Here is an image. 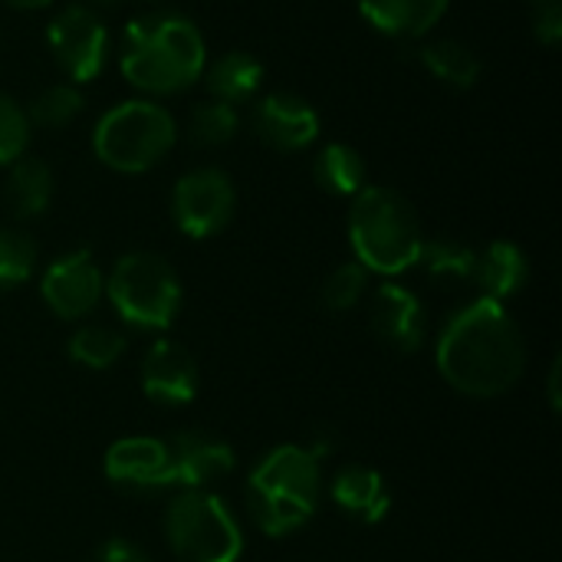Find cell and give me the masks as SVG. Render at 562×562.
Listing matches in <instances>:
<instances>
[{
    "label": "cell",
    "mask_w": 562,
    "mask_h": 562,
    "mask_svg": "<svg viewBox=\"0 0 562 562\" xmlns=\"http://www.w3.org/2000/svg\"><path fill=\"white\" fill-rule=\"evenodd\" d=\"M171 458V487L181 491H207L214 481H224L237 454L227 441L207 435V431H181L168 441Z\"/></svg>",
    "instance_id": "cell-13"
},
{
    "label": "cell",
    "mask_w": 562,
    "mask_h": 562,
    "mask_svg": "<svg viewBox=\"0 0 562 562\" xmlns=\"http://www.w3.org/2000/svg\"><path fill=\"white\" fill-rule=\"evenodd\" d=\"M451 0H359L366 23L392 40H422L448 13Z\"/></svg>",
    "instance_id": "cell-16"
},
{
    "label": "cell",
    "mask_w": 562,
    "mask_h": 562,
    "mask_svg": "<svg viewBox=\"0 0 562 562\" xmlns=\"http://www.w3.org/2000/svg\"><path fill=\"white\" fill-rule=\"evenodd\" d=\"M36 244L26 231L0 224V290H13L33 277Z\"/></svg>",
    "instance_id": "cell-27"
},
{
    "label": "cell",
    "mask_w": 562,
    "mask_h": 562,
    "mask_svg": "<svg viewBox=\"0 0 562 562\" xmlns=\"http://www.w3.org/2000/svg\"><path fill=\"white\" fill-rule=\"evenodd\" d=\"M240 132V112L237 105L204 99L188 115V142L198 148H221Z\"/></svg>",
    "instance_id": "cell-24"
},
{
    "label": "cell",
    "mask_w": 562,
    "mask_h": 562,
    "mask_svg": "<svg viewBox=\"0 0 562 562\" xmlns=\"http://www.w3.org/2000/svg\"><path fill=\"white\" fill-rule=\"evenodd\" d=\"M178 142V122L158 99H125L112 105L92 128L95 158L119 175L155 168Z\"/></svg>",
    "instance_id": "cell-5"
},
{
    "label": "cell",
    "mask_w": 562,
    "mask_h": 562,
    "mask_svg": "<svg viewBox=\"0 0 562 562\" xmlns=\"http://www.w3.org/2000/svg\"><path fill=\"white\" fill-rule=\"evenodd\" d=\"M247 510L250 520L267 537H290L306 527L323 497L319 458L300 445H280L250 471L247 481Z\"/></svg>",
    "instance_id": "cell-4"
},
{
    "label": "cell",
    "mask_w": 562,
    "mask_h": 562,
    "mask_svg": "<svg viewBox=\"0 0 562 562\" xmlns=\"http://www.w3.org/2000/svg\"><path fill=\"white\" fill-rule=\"evenodd\" d=\"M530 280V260L527 254L510 244V240H494L477 254V267H474V283L484 290L487 300H510L517 296Z\"/></svg>",
    "instance_id": "cell-20"
},
{
    "label": "cell",
    "mask_w": 562,
    "mask_h": 562,
    "mask_svg": "<svg viewBox=\"0 0 562 562\" xmlns=\"http://www.w3.org/2000/svg\"><path fill=\"white\" fill-rule=\"evenodd\" d=\"M366 290H369V270L356 260L339 263L323 283V306L333 313H346L366 296Z\"/></svg>",
    "instance_id": "cell-29"
},
{
    "label": "cell",
    "mask_w": 562,
    "mask_h": 562,
    "mask_svg": "<svg viewBox=\"0 0 562 562\" xmlns=\"http://www.w3.org/2000/svg\"><path fill=\"white\" fill-rule=\"evenodd\" d=\"M105 296L125 326L158 333L168 329L181 310V280L161 254L132 250L109 270Z\"/></svg>",
    "instance_id": "cell-6"
},
{
    "label": "cell",
    "mask_w": 562,
    "mask_h": 562,
    "mask_svg": "<svg viewBox=\"0 0 562 562\" xmlns=\"http://www.w3.org/2000/svg\"><path fill=\"white\" fill-rule=\"evenodd\" d=\"M237 207V191L227 171L204 165L194 171H184L175 181L171 191V217L184 237L204 240L221 234Z\"/></svg>",
    "instance_id": "cell-9"
},
{
    "label": "cell",
    "mask_w": 562,
    "mask_h": 562,
    "mask_svg": "<svg viewBox=\"0 0 562 562\" xmlns=\"http://www.w3.org/2000/svg\"><path fill=\"white\" fill-rule=\"evenodd\" d=\"M527 369V342L517 319L497 300H471L438 336L441 379L471 398L510 392Z\"/></svg>",
    "instance_id": "cell-1"
},
{
    "label": "cell",
    "mask_w": 562,
    "mask_h": 562,
    "mask_svg": "<svg viewBox=\"0 0 562 562\" xmlns=\"http://www.w3.org/2000/svg\"><path fill=\"white\" fill-rule=\"evenodd\" d=\"M201 79H204V89L211 99L240 105V102L257 99V92L263 86V63L254 53L231 49V53L217 56L214 63H207Z\"/></svg>",
    "instance_id": "cell-19"
},
{
    "label": "cell",
    "mask_w": 562,
    "mask_h": 562,
    "mask_svg": "<svg viewBox=\"0 0 562 562\" xmlns=\"http://www.w3.org/2000/svg\"><path fill=\"white\" fill-rule=\"evenodd\" d=\"M165 537L181 562H237L244 553L240 524L211 491H181L168 504Z\"/></svg>",
    "instance_id": "cell-7"
},
{
    "label": "cell",
    "mask_w": 562,
    "mask_h": 562,
    "mask_svg": "<svg viewBox=\"0 0 562 562\" xmlns=\"http://www.w3.org/2000/svg\"><path fill=\"white\" fill-rule=\"evenodd\" d=\"M412 59H418L438 82L451 89H471L481 82V56L461 43V40H428L412 49Z\"/></svg>",
    "instance_id": "cell-21"
},
{
    "label": "cell",
    "mask_w": 562,
    "mask_h": 562,
    "mask_svg": "<svg viewBox=\"0 0 562 562\" xmlns=\"http://www.w3.org/2000/svg\"><path fill=\"white\" fill-rule=\"evenodd\" d=\"M95 3H115V0H95Z\"/></svg>",
    "instance_id": "cell-34"
},
{
    "label": "cell",
    "mask_w": 562,
    "mask_h": 562,
    "mask_svg": "<svg viewBox=\"0 0 562 562\" xmlns=\"http://www.w3.org/2000/svg\"><path fill=\"white\" fill-rule=\"evenodd\" d=\"M95 562H151L135 543H128V540H109V543H102V550H99V557Z\"/></svg>",
    "instance_id": "cell-31"
},
{
    "label": "cell",
    "mask_w": 562,
    "mask_h": 562,
    "mask_svg": "<svg viewBox=\"0 0 562 562\" xmlns=\"http://www.w3.org/2000/svg\"><path fill=\"white\" fill-rule=\"evenodd\" d=\"M142 389L155 405L165 408L188 405L198 395L194 356L175 339H158L142 359Z\"/></svg>",
    "instance_id": "cell-14"
},
{
    "label": "cell",
    "mask_w": 562,
    "mask_h": 562,
    "mask_svg": "<svg viewBox=\"0 0 562 562\" xmlns=\"http://www.w3.org/2000/svg\"><path fill=\"white\" fill-rule=\"evenodd\" d=\"M105 477L119 491L155 494L171 487V458L168 441L158 438H122L105 451Z\"/></svg>",
    "instance_id": "cell-12"
},
{
    "label": "cell",
    "mask_w": 562,
    "mask_h": 562,
    "mask_svg": "<svg viewBox=\"0 0 562 562\" xmlns=\"http://www.w3.org/2000/svg\"><path fill=\"white\" fill-rule=\"evenodd\" d=\"M46 43L59 69L76 86L99 79L109 66V26L86 3L63 7L46 26Z\"/></svg>",
    "instance_id": "cell-8"
},
{
    "label": "cell",
    "mask_w": 562,
    "mask_h": 562,
    "mask_svg": "<svg viewBox=\"0 0 562 562\" xmlns=\"http://www.w3.org/2000/svg\"><path fill=\"white\" fill-rule=\"evenodd\" d=\"M313 181L333 198H356L366 188V161L346 142H326L313 158Z\"/></svg>",
    "instance_id": "cell-22"
},
{
    "label": "cell",
    "mask_w": 562,
    "mask_h": 562,
    "mask_svg": "<svg viewBox=\"0 0 562 562\" xmlns=\"http://www.w3.org/2000/svg\"><path fill=\"white\" fill-rule=\"evenodd\" d=\"M333 501L346 517H352L359 524H379V520H385V514L392 507L385 477L366 464H346L333 477Z\"/></svg>",
    "instance_id": "cell-17"
},
{
    "label": "cell",
    "mask_w": 562,
    "mask_h": 562,
    "mask_svg": "<svg viewBox=\"0 0 562 562\" xmlns=\"http://www.w3.org/2000/svg\"><path fill=\"white\" fill-rule=\"evenodd\" d=\"M125 352V336L112 326H79L69 339V356L86 369H109Z\"/></svg>",
    "instance_id": "cell-26"
},
{
    "label": "cell",
    "mask_w": 562,
    "mask_h": 562,
    "mask_svg": "<svg viewBox=\"0 0 562 562\" xmlns=\"http://www.w3.org/2000/svg\"><path fill=\"white\" fill-rule=\"evenodd\" d=\"M560 372H562V362L560 359H553V366H550V408L553 412H560L562 405V395H560Z\"/></svg>",
    "instance_id": "cell-32"
},
{
    "label": "cell",
    "mask_w": 562,
    "mask_h": 562,
    "mask_svg": "<svg viewBox=\"0 0 562 562\" xmlns=\"http://www.w3.org/2000/svg\"><path fill=\"white\" fill-rule=\"evenodd\" d=\"M418 263L425 267V273L435 283H471L474 280V267H477V250H471L461 240L451 237H431L422 244V257Z\"/></svg>",
    "instance_id": "cell-23"
},
{
    "label": "cell",
    "mask_w": 562,
    "mask_h": 562,
    "mask_svg": "<svg viewBox=\"0 0 562 562\" xmlns=\"http://www.w3.org/2000/svg\"><path fill=\"white\" fill-rule=\"evenodd\" d=\"M533 36L543 46H560L562 40V3L560 0H533Z\"/></svg>",
    "instance_id": "cell-30"
},
{
    "label": "cell",
    "mask_w": 562,
    "mask_h": 562,
    "mask_svg": "<svg viewBox=\"0 0 562 562\" xmlns=\"http://www.w3.org/2000/svg\"><path fill=\"white\" fill-rule=\"evenodd\" d=\"M349 244L356 263L379 277H398L418 267L422 257V221L405 194L385 184H366L352 198Z\"/></svg>",
    "instance_id": "cell-3"
},
{
    "label": "cell",
    "mask_w": 562,
    "mask_h": 562,
    "mask_svg": "<svg viewBox=\"0 0 562 562\" xmlns=\"http://www.w3.org/2000/svg\"><path fill=\"white\" fill-rule=\"evenodd\" d=\"M369 319L372 329L398 352H418L425 342V306L412 290L398 283H382L375 290Z\"/></svg>",
    "instance_id": "cell-15"
},
{
    "label": "cell",
    "mask_w": 562,
    "mask_h": 562,
    "mask_svg": "<svg viewBox=\"0 0 562 562\" xmlns=\"http://www.w3.org/2000/svg\"><path fill=\"white\" fill-rule=\"evenodd\" d=\"M207 66V43L198 23L175 10L132 16L122 30L119 69L145 99L188 92Z\"/></svg>",
    "instance_id": "cell-2"
},
{
    "label": "cell",
    "mask_w": 562,
    "mask_h": 562,
    "mask_svg": "<svg viewBox=\"0 0 562 562\" xmlns=\"http://www.w3.org/2000/svg\"><path fill=\"white\" fill-rule=\"evenodd\" d=\"M254 135L273 151H306L319 138V112L293 92H267L250 112Z\"/></svg>",
    "instance_id": "cell-11"
},
{
    "label": "cell",
    "mask_w": 562,
    "mask_h": 562,
    "mask_svg": "<svg viewBox=\"0 0 562 562\" xmlns=\"http://www.w3.org/2000/svg\"><path fill=\"white\" fill-rule=\"evenodd\" d=\"M53 188H56V178H53V168L43 158L20 155L13 165H7L3 201H7L13 217H20V221L40 217L53 201Z\"/></svg>",
    "instance_id": "cell-18"
},
{
    "label": "cell",
    "mask_w": 562,
    "mask_h": 562,
    "mask_svg": "<svg viewBox=\"0 0 562 562\" xmlns=\"http://www.w3.org/2000/svg\"><path fill=\"white\" fill-rule=\"evenodd\" d=\"M30 138H33V125L26 119V109L0 89V168L26 155Z\"/></svg>",
    "instance_id": "cell-28"
},
{
    "label": "cell",
    "mask_w": 562,
    "mask_h": 562,
    "mask_svg": "<svg viewBox=\"0 0 562 562\" xmlns=\"http://www.w3.org/2000/svg\"><path fill=\"white\" fill-rule=\"evenodd\" d=\"M86 99L79 92L76 82H56V86H46L30 105H26V119L33 128H66L79 119Z\"/></svg>",
    "instance_id": "cell-25"
},
{
    "label": "cell",
    "mask_w": 562,
    "mask_h": 562,
    "mask_svg": "<svg viewBox=\"0 0 562 562\" xmlns=\"http://www.w3.org/2000/svg\"><path fill=\"white\" fill-rule=\"evenodd\" d=\"M13 10H43V7H49L53 0H7Z\"/></svg>",
    "instance_id": "cell-33"
},
{
    "label": "cell",
    "mask_w": 562,
    "mask_h": 562,
    "mask_svg": "<svg viewBox=\"0 0 562 562\" xmlns=\"http://www.w3.org/2000/svg\"><path fill=\"white\" fill-rule=\"evenodd\" d=\"M40 293L59 319H82L99 306L105 277L89 250H69L46 267Z\"/></svg>",
    "instance_id": "cell-10"
}]
</instances>
